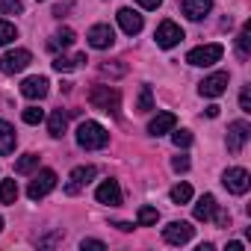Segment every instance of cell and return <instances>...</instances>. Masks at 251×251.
Segmentation results:
<instances>
[{
  "label": "cell",
  "mask_w": 251,
  "mask_h": 251,
  "mask_svg": "<svg viewBox=\"0 0 251 251\" xmlns=\"http://www.w3.org/2000/svg\"><path fill=\"white\" fill-rule=\"evenodd\" d=\"M222 183H225L227 192H233V195H245L248 186H251V175H248L245 169L233 166V169H227V172L222 175Z\"/></svg>",
  "instance_id": "4"
},
{
  "label": "cell",
  "mask_w": 251,
  "mask_h": 251,
  "mask_svg": "<svg viewBox=\"0 0 251 251\" xmlns=\"http://www.w3.org/2000/svg\"><path fill=\"white\" fill-rule=\"evenodd\" d=\"M222 53H225V48H222V45H201V48H195V50H189V53H186V62H189V65H195V68H207V65L219 62V59H222Z\"/></svg>",
  "instance_id": "3"
},
{
  "label": "cell",
  "mask_w": 251,
  "mask_h": 251,
  "mask_svg": "<svg viewBox=\"0 0 251 251\" xmlns=\"http://www.w3.org/2000/svg\"><path fill=\"white\" fill-rule=\"evenodd\" d=\"M36 166H39V154H24V157L15 163V172H18V175H30V172H36Z\"/></svg>",
  "instance_id": "26"
},
{
  "label": "cell",
  "mask_w": 251,
  "mask_h": 251,
  "mask_svg": "<svg viewBox=\"0 0 251 251\" xmlns=\"http://www.w3.org/2000/svg\"><path fill=\"white\" fill-rule=\"evenodd\" d=\"M154 39H157V45H160V48H166V50H169V48H175V45H180V42H183V30H180L175 21H163V24L157 27V36H154Z\"/></svg>",
  "instance_id": "9"
},
{
  "label": "cell",
  "mask_w": 251,
  "mask_h": 251,
  "mask_svg": "<svg viewBox=\"0 0 251 251\" xmlns=\"http://www.w3.org/2000/svg\"><path fill=\"white\" fill-rule=\"evenodd\" d=\"M225 89H227V74L225 71H216V74L204 77L201 86H198V92L204 98H219V95H225Z\"/></svg>",
  "instance_id": "11"
},
{
  "label": "cell",
  "mask_w": 251,
  "mask_h": 251,
  "mask_svg": "<svg viewBox=\"0 0 251 251\" xmlns=\"http://www.w3.org/2000/svg\"><path fill=\"white\" fill-rule=\"evenodd\" d=\"M219 109H222V106H216V103H210V106H207V118H219Z\"/></svg>",
  "instance_id": "39"
},
{
  "label": "cell",
  "mask_w": 251,
  "mask_h": 251,
  "mask_svg": "<svg viewBox=\"0 0 251 251\" xmlns=\"http://www.w3.org/2000/svg\"><path fill=\"white\" fill-rule=\"evenodd\" d=\"M115 227H118V230H124V233L133 230V225H130V222H115Z\"/></svg>",
  "instance_id": "40"
},
{
  "label": "cell",
  "mask_w": 251,
  "mask_h": 251,
  "mask_svg": "<svg viewBox=\"0 0 251 251\" xmlns=\"http://www.w3.org/2000/svg\"><path fill=\"white\" fill-rule=\"evenodd\" d=\"M56 186V172L53 169H42L33 180H30V186H27V195L33 198V201H39V198H45L50 189Z\"/></svg>",
  "instance_id": "5"
},
{
  "label": "cell",
  "mask_w": 251,
  "mask_h": 251,
  "mask_svg": "<svg viewBox=\"0 0 251 251\" xmlns=\"http://www.w3.org/2000/svg\"><path fill=\"white\" fill-rule=\"evenodd\" d=\"M216 207H219V204H216V198H213V195H201V198H198V204H195V210H192V216H195L198 222H210V219H213V213H216Z\"/></svg>",
  "instance_id": "19"
},
{
  "label": "cell",
  "mask_w": 251,
  "mask_h": 251,
  "mask_svg": "<svg viewBox=\"0 0 251 251\" xmlns=\"http://www.w3.org/2000/svg\"><path fill=\"white\" fill-rule=\"evenodd\" d=\"M30 62H33V53L24 50V48H18V50H9V53L0 56V71H3V74H18V71H24Z\"/></svg>",
  "instance_id": "6"
},
{
  "label": "cell",
  "mask_w": 251,
  "mask_h": 251,
  "mask_svg": "<svg viewBox=\"0 0 251 251\" xmlns=\"http://www.w3.org/2000/svg\"><path fill=\"white\" fill-rule=\"evenodd\" d=\"M12 39H18V30H15L9 21H3V18H0V45H9Z\"/></svg>",
  "instance_id": "28"
},
{
  "label": "cell",
  "mask_w": 251,
  "mask_h": 251,
  "mask_svg": "<svg viewBox=\"0 0 251 251\" xmlns=\"http://www.w3.org/2000/svg\"><path fill=\"white\" fill-rule=\"evenodd\" d=\"M80 245H83V248H98V251H103V248H106V245H103L100 239H83Z\"/></svg>",
  "instance_id": "36"
},
{
  "label": "cell",
  "mask_w": 251,
  "mask_h": 251,
  "mask_svg": "<svg viewBox=\"0 0 251 251\" xmlns=\"http://www.w3.org/2000/svg\"><path fill=\"white\" fill-rule=\"evenodd\" d=\"M95 198H98V204L118 207V204H121V186H118V180H103V183L98 186Z\"/></svg>",
  "instance_id": "12"
},
{
  "label": "cell",
  "mask_w": 251,
  "mask_h": 251,
  "mask_svg": "<svg viewBox=\"0 0 251 251\" xmlns=\"http://www.w3.org/2000/svg\"><path fill=\"white\" fill-rule=\"evenodd\" d=\"M95 175H98V169H95V166H77V169L71 172V177H68L71 183L65 186V192H68V195H77V192H80V186H86Z\"/></svg>",
  "instance_id": "14"
},
{
  "label": "cell",
  "mask_w": 251,
  "mask_h": 251,
  "mask_svg": "<svg viewBox=\"0 0 251 251\" xmlns=\"http://www.w3.org/2000/svg\"><path fill=\"white\" fill-rule=\"evenodd\" d=\"M68 9H71V3H59V6H53V15H56V18H62Z\"/></svg>",
  "instance_id": "38"
},
{
  "label": "cell",
  "mask_w": 251,
  "mask_h": 251,
  "mask_svg": "<svg viewBox=\"0 0 251 251\" xmlns=\"http://www.w3.org/2000/svg\"><path fill=\"white\" fill-rule=\"evenodd\" d=\"M15 142H18V136H15V127H12L9 121H3V118H0V157L12 154V151H15Z\"/></svg>",
  "instance_id": "18"
},
{
  "label": "cell",
  "mask_w": 251,
  "mask_h": 251,
  "mask_svg": "<svg viewBox=\"0 0 251 251\" xmlns=\"http://www.w3.org/2000/svg\"><path fill=\"white\" fill-rule=\"evenodd\" d=\"M0 12L18 15V12H24V3H21V0H0Z\"/></svg>",
  "instance_id": "30"
},
{
  "label": "cell",
  "mask_w": 251,
  "mask_h": 251,
  "mask_svg": "<svg viewBox=\"0 0 251 251\" xmlns=\"http://www.w3.org/2000/svg\"><path fill=\"white\" fill-rule=\"evenodd\" d=\"M89 103L95 106V109H100V112H118V106H121V95H118V89H112V86H92L89 89Z\"/></svg>",
  "instance_id": "2"
},
{
  "label": "cell",
  "mask_w": 251,
  "mask_h": 251,
  "mask_svg": "<svg viewBox=\"0 0 251 251\" xmlns=\"http://www.w3.org/2000/svg\"><path fill=\"white\" fill-rule=\"evenodd\" d=\"M65 127H68V112L53 109V112H50V118H48V130H50V136H53V139H59V136L65 133Z\"/></svg>",
  "instance_id": "20"
},
{
  "label": "cell",
  "mask_w": 251,
  "mask_h": 251,
  "mask_svg": "<svg viewBox=\"0 0 251 251\" xmlns=\"http://www.w3.org/2000/svg\"><path fill=\"white\" fill-rule=\"evenodd\" d=\"M86 39H89V45H92L95 50H106V48H112V42H115V30H112L109 24H95Z\"/></svg>",
  "instance_id": "10"
},
{
  "label": "cell",
  "mask_w": 251,
  "mask_h": 251,
  "mask_svg": "<svg viewBox=\"0 0 251 251\" xmlns=\"http://www.w3.org/2000/svg\"><path fill=\"white\" fill-rule=\"evenodd\" d=\"M172 169H175V172H189V157H183V154L175 157V160H172Z\"/></svg>",
  "instance_id": "34"
},
{
  "label": "cell",
  "mask_w": 251,
  "mask_h": 251,
  "mask_svg": "<svg viewBox=\"0 0 251 251\" xmlns=\"http://www.w3.org/2000/svg\"><path fill=\"white\" fill-rule=\"evenodd\" d=\"M210 9H213V0H180V12L189 21H201Z\"/></svg>",
  "instance_id": "15"
},
{
  "label": "cell",
  "mask_w": 251,
  "mask_h": 251,
  "mask_svg": "<svg viewBox=\"0 0 251 251\" xmlns=\"http://www.w3.org/2000/svg\"><path fill=\"white\" fill-rule=\"evenodd\" d=\"M136 3L142 9H157V6H163V0H136Z\"/></svg>",
  "instance_id": "37"
},
{
  "label": "cell",
  "mask_w": 251,
  "mask_h": 251,
  "mask_svg": "<svg viewBox=\"0 0 251 251\" xmlns=\"http://www.w3.org/2000/svg\"><path fill=\"white\" fill-rule=\"evenodd\" d=\"M21 118H24V121H27V124H39V121H42V118H45V112H42V109H39V106H27V109H24V112H21Z\"/></svg>",
  "instance_id": "31"
},
{
  "label": "cell",
  "mask_w": 251,
  "mask_h": 251,
  "mask_svg": "<svg viewBox=\"0 0 251 251\" xmlns=\"http://www.w3.org/2000/svg\"><path fill=\"white\" fill-rule=\"evenodd\" d=\"M172 142H175L177 148H189V145H192V133H189V130H175V133H172Z\"/></svg>",
  "instance_id": "32"
},
{
  "label": "cell",
  "mask_w": 251,
  "mask_h": 251,
  "mask_svg": "<svg viewBox=\"0 0 251 251\" xmlns=\"http://www.w3.org/2000/svg\"><path fill=\"white\" fill-rule=\"evenodd\" d=\"M239 106H242V112H251V92H248V86L239 92Z\"/></svg>",
  "instance_id": "33"
},
{
  "label": "cell",
  "mask_w": 251,
  "mask_h": 251,
  "mask_svg": "<svg viewBox=\"0 0 251 251\" xmlns=\"http://www.w3.org/2000/svg\"><path fill=\"white\" fill-rule=\"evenodd\" d=\"M213 219H216V225H219V227H227V225H230V213H225V210H219V207H216Z\"/></svg>",
  "instance_id": "35"
},
{
  "label": "cell",
  "mask_w": 251,
  "mask_h": 251,
  "mask_svg": "<svg viewBox=\"0 0 251 251\" xmlns=\"http://www.w3.org/2000/svg\"><path fill=\"white\" fill-rule=\"evenodd\" d=\"M98 71H100L103 77H124V74H127V65H124L121 59H112V62H100Z\"/></svg>",
  "instance_id": "21"
},
{
  "label": "cell",
  "mask_w": 251,
  "mask_h": 251,
  "mask_svg": "<svg viewBox=\"0 0 251 251\" xmlns=\"http://www.w3.org/2000/svg\"><path fill=\"white\" fill-rule=\"evenodd\" d=\"M175 124H177L175 112H157V115L151 118V124H148V133H151V136H163V133L175 130Z\"/></svg>",
  "instance_id": "17"
},
{
  "label": "cell",
  "mask_w": 251,
  "mask_h": 251,
  "mask_svg": "<svg viewBox=\"0 0 251 251\" xmlns=\"http://www.w3.org/2000/svg\"><path fill=\"white\" fill-rule=\"evenodd\" d=\"M48 86H50L48 77H39V74H36V77H27V80L21 83V95L30 98V100H42V98L48 95Z\"/></svg>",
  "instance_id": "13"
},
{
  "label": "cell",
  "mask_w": 251,
  "mask_h": 251,
  "mask_svg": "<svg viewBox=\"0 0 251 251\" xmlns=\"http://www.w3.org/2000/svg\"><path fill=\"white\" fill-rule=\"evenodd\" d=\"M189 198H192V186H189V183H177V186L172 189V201H175V204H186Z\"/></svg>",
  "instance_id": "27"
},
{
  "label": "cell",
  "mask_w": 251,
  "mask_h": 251,
  "mask_svg": "<svg viewBox=\"0 0 251 251\" xmlns=\"http://www.w3.org/2000/svg\"><path fill=\"white\" fill-rule=\"evenodd\" d=\"M157 219H160V213H157L154 207H142V210H139V225H142V227L157 225Z\"/></svg>",
  "instance_id": "29"
},
{
  "label": "cell",
  "mask_w": 251,
  "mask_h": 251,
  "mask_svg": "<svg viewBox=\"0 0 251 251\" xmlns=\"http://www.w3.org/2000/svg\"><path fill=\"white\" fill-rule=\"evenodd\" d=\"M0 227H3V219H0Z\"/></svg>",
  "instance_id": "42"
},
{
  "label": "cell",
  "mask_w": 251,
  "mask_h": 251,
  "mask_svg": "<svg viewBox=\"0 0 251 251\" xmlns=\"http://www.w3.org/2000/svg\"><path fill=\"white\" fill-rule=\"evenodd\" d=\"M192 233H195V227H192L189 222H169V225L163 227V239H166L169 245H183V242L192 239Z\"/></svg>",
  "instance_id": "8"
},
{
  "label": "cell",
  "mask_w": 251,
  "mask_h": 251,
  "mask_svg": "<svg viewBox=\"0 0 251 251\" xmlns=\"http://www.w3.org/2000/svg\"><path fill=\"white\" fill-rule=\"evenodd\" d=\"M236 50H239L242 59L248 56V50H251V24H245V27L239 30V36H236Z\"/></svg>",
  "instance_id": "24"
},
{
  "label": "cell",
  "mask_w": 251,
  "mask_h": 251,
  "mask_svg": "<svg viewBox=\"0 0 251 251\" xmlns=\"http://www.w3.org/2000/svg\"><path fill=\"white\" fill-rule=\"evenodd\" d=\"M151 109H154L151 86H142V89H139V100H136V112H151Z\"/></svg>",
  "instance_id": "25"
},
{
  "label": "cell",
  "mask_w": 251,
  "mask_h": 251,
  "mask_svg": "<svg viewBox=\"0 0 251 251\" xmlns=\"http://www.w3.org/2000/svg\"><path fill=\"white\" fill-rule=\"evenodd\" d=\"M251 139V127H248V121H233L230 127H227V151L230 154H239Z\"/></svg>",
  "instance_id": "7"
},
{
  "label": "cell",
  "mask_w": 251,
  "mask_h": 251,
  "mask_svg": "<svg viewBox=\"0 0 251 251\" xmlns=\"http://www.w3.org/2000/svg\"><path fill=\"white\" fill-rule=\"evenodd\" d=\"M118 24H121V30L127 33V36H136V33H142V27H145L142 15L133 12V9H118Z\"/></svg>",
  "instance_id": "16"
},
{
  "label": "cell",
  "mask_w": 251,
  "mask_h": 251,
  "mask_svg": "<svg viewBox=\"0 0 251 251\" xmlns=\"http://www.w3.org/2000/svg\"><path fill=\"white\" fill-rule=\"evenodd\" d=\"M227 251H242V242H227Z\"/></svg>",
  "instance_id": "41"
},
{
  "label": "cell",
  "mask_w": 251,
  "mask_h": 251,
  "mask_svg": "<svg viewBox=\"0 0 251 251\" xmlns=\"http://www.w3.org/2000/svg\"><path fill=\"white\" fill-rule=\"evenodd\" d=\"M74 30L71 27H62V30H56L53 33V39H50V48H71L74 45Z\"/></svg>",
  "instance_id": "22"
},
{
  "label": "cell",
  "mask_w": 251,
  "mask_h": 251,
  "mask_svg": "<svg viewBox=\"0 0 251 251\" xmlns=\"http://www.w3.org/2000/svg\"><path fill=\"white\" fill-rule=\"evenodd\" d=\"M0 201L3 204H15L18 201V183L15 180H0Z\"/></svg>",
  "instance_id": "23"
},
{
  "label": "cell",
  "mask_w": 251,
  "mask_h": 251,
  "mask_svg": "<svg viewBox=\"0 0 251 251\" xmlns=\"http://www.w3.org/2000/svg\"><path fill=\"white\" fill-rule=\"evenodd\" d=\"M109 142V133L100 127L98 121H83L77 127V145L86 148V151H98V148H106Z\"/></svg>",
  "instance_id": "1"
}]
</instances>
